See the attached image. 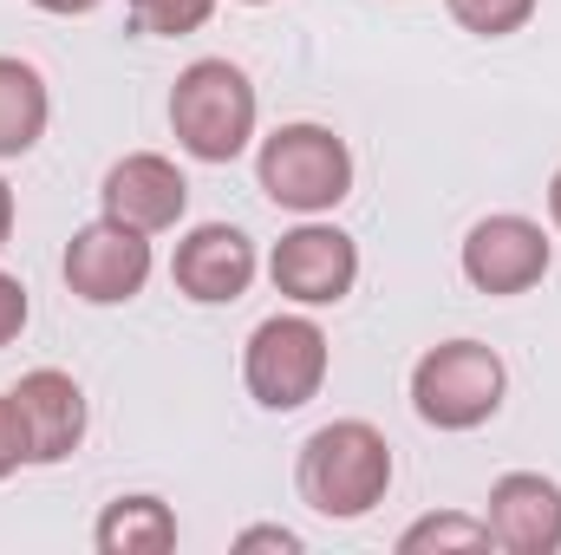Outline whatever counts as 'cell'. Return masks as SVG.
<instances>
[{"instance_id":"6da1fadb","label":"cell","mask_w":561,"mask_h":555,"mask_svg":"<svg viewBox=\"0 0 561 555\" xmlns=\"http://www.w3.org/2000/svg\"><path fill=\"white\" fill-rule=\"evenodd\" d=\"M294 484H300L307 510H320L327 523H359L392 490V444L366 418H333L300 444Z\"/></svg>"},{"instance_id":"7a4b0ae2","label":"cell","mask_w":561,"mask_h":555,"mask_svg":"<svg viewBox=\"0 0 561 555\" xmlns=\"http://www.w3.org/2000/svg\"><path fill=\"white\" fill-rule=\"evenodd\" d=\"M255 86L236 59H196L170 86V132L196 163H236L255 138Z\"/></svg>"},{"instance_id":"3957f363","label":"cell","mask_w":561,"mask_h":555,"mask_svg":"<svg viewBox=\"0 0 561 555\" xmlns=\"http://www.w3.org/2000/svg\"><path fill=\"white\" fill-rule=\"evenodd\" d=\"M503 393H510V373H503L496 347H483V340H444L412 366V406L437 431L490 424L503 412Z\"/></svg>"},{"instance_id":"277c9868","label":"cell","mask_w":561,"mask_h":555,"mask_svg":"<svg viewBox=\"0 0 561 555\" xmlns=\"http://www.w3.org/2000/svg\"><path fill=\"white\" fill-rule=\"evenodd\" d=\"M255 177H262L268 203L294 209V216H320L353 190V150L327 125H280L262 138Z\"/></svg>"},{"instance_id":"5b68a950","label":"cell","mask_w":561,"mask_h":555,"mask_svg":"<svg viewBox=\"0 0 561 555\" xmlns=\"http://www.w3.org/2000/svg\"><path fill=\"white\" fill-rule=\"evenodd\" d=\"M327 360H333V347H327L320 320H307V314H275V320H262V327L249 333L242 380H249L255 406H268V412H300L307 399H320Z\"/></svg>"},{"instance_id":"8992f818","label":"cell","mask_w":561,"mask_h":555,"mask_svg":"<svg viewBox=\"0 0 561 555\" xmlns=\"http://www.w3.org/2000/svg\"><path fill=\"white\" fill-rule=\"evenodd\" d=\"M268 275H275V294L300 301V307H333L359 281V242L333 223H300L275 242Z\"/></svg>"},{"instance_id":"52a82bcc","label":"cell","mask_w":561,"mask_h":555,"mask_svg":"<svg viewBox=\"0 0 561 555\" xmlns=\"http://www.w3.org/2000/svg\"><path fill=\"white\" fill-rule=\"evenodd\" d=\"M144 281H150V236L131 223L99 216L66 242V287L92 307L131 301V294H144Z\"/></svg>"},{"instance_id":"ba28073f","label":"cell","mask_w":561,"mask_h":555,"mask_svg":"<svg viewBox=\"0 0 561 555\" xmlns=\"http://www.w3.org/2000/svg\"><path fill=\"white\" fill-rule=\"evenodd\" d=\"M549 275V236L529 216H483L463 236V281L477 294H529Z\"/></svg>"},{"instance_id":"9c48e42d","label":"cell","mask_w":561,"mask_h":555,"mask_svg":"<svg viewBox=\"0 0 561 555\" xmlns=\"http://www.w3.org/2000/svg\"><path fill=\"white\" fill-rule=\"evenodd\" d=\"M255 242L236 229V223H203L176 242V262H170V281L176 294L203 301V307H222V301H242L249 281H255Z\"/></svg>"},{"instance_id":"30bf717a","label":"cell","mask_w":561,"mask_h":555,"mask_svg":"<svg viewBox=\"0 0 561 555\" xmlns=\"http://www.w3.org/2000/svg\"><path fill=\"white\" fill-rule=\"evenodd\" d=\"M13 406H20V424H26V457L33 464H66L85 444V393H79L72 373H59V366L20 373Z\"/></svg>"},{"instance_id":"8fae6325","label":"cell","mask_w":561,"mask_h":555,"mask_svg":"<svg viewBox=\"0 0 561 555\" xmlns=\"http://www.w3.org/2000/svg\"><path fill=\"white\" fill-rule=\"evenodd\" d=\"M105 216L112 223H131L144 236H157V229H176L183 223V203H190V183H183V170L170 163V157H157V150H131V157H118L112 170H105Z\"/></svg>"},{"instance_id":"7c38bea8","label":"cell","mask_w":561,"mask_h":555,"mask_svg":"<svg viewBox=\"0 0 561 555\" xmlns=\"http://www.w3.org/2000/svg\"><path fill=\"white\" fill-rule=\"evenodd\" d=\"M490 543L510 555H556L561 550V484L542 471H510L490 484Z\"/></svg>"},{"instance_id":"4fadbf2b","label":"cell","mask_w":561,"mask_h":555,"mask_svg":"<svg viewBox=\"0 0 561 555\" xmlns=\"http://www.w3.org/2000/svg\"><path fill=\"white\" fill-rule=\"evenodd\" d=\"M46 118H53V99H46V79L0 53V157H26L33 144L46 138Z\"/></svg>"},{"instance_id":"5bb4252c","label":"cell","mask_w":561,"mask_h":555,"mask_svg":"<svg viewBox=\"0 0 561 555\" xmlns=\"http://www.w3.org/2000/svg\"><path fill=\"white\" fill-rule=\"evenodd\" d=\"M92 543L105 555H163V550H176V517H170L163 497H118L99 517Z\"/></svg>"},{"instance_id":"9a60e30c","label":"cell","mask_w":561,"mask_h":555,"mask_svg":"<svg viewBox=\"0 0 561 555\" xmlns=\"http://www.w3.org/2000/svg\"><path fill=\"white\" fill-rule=\"evenodd\" d=\"M399 550L405 555H419V550H490V523H483V517H457V510L419 517V523L399 536Z\"/></svg>"},{"instance_id":"2e32d148","label":"cell","mask_w":561,"mask_h":555,"mask_svg":"<svg viewBox=\"0 0 561 555\" xmlns=\"http://www.w3.org/2000/svg\"><path fill=\"white\" fill-rule=\"evenodd\" d=\"M216 0H131V26L144 39H183L196 26H209Z\"/></svg>"},{"instance_id":"e0dca14e","label":"cell","mask_w":561,"mask_h":555,"mask_svg":"<svg viewBox=\"0 0 561 555\" xmlns=\"http://www.w3.org/2000/svg\"><path fill=\"white\" fill-rule=\"evenodd\" d=\"M444 7L477 39H503V33H523L536 20V0H444Z\"/></svg>"},{"instance_id":"ac0fdd59","label":"cell","mask_w":561,"mask_h":555,"mask_svg":"<svg viewBox=\"0 0 561 555\" xmlns=\"http://www.w3.org/2000/svg\"><path fill=\"white\" fill-rule=\"evenodd\" d=\"M20 464H33V457H26V424H20L13 393H0V477H13Z\"/></svg>"},{"instance_id":"d6986e66","label":"cell","mask_w":561,"mask_h":555,"mask_svg":"<svg viewBox=\"0 0 561 555\" xmlns=\"http://www.w3.org/2000/svg\"><path fill=\"white\" fill-rule=\"evenodd\" d=\"M20 327H26V287H20V275L0 269V347H13Z\"/></svg>"},{"instance_id":"ffe728a7","label":"cell","mask_w":561,"mask_h":555,"mask_svg":"<svg viewBox=\"0 0 561 555\" xmlns=\"http://www.w3.org/2000/svg\"><path fill=\"white\" fill-rule=\"evenodd\" d=\"M236 550H300V536H294V530H280V523H262V530H242V536H236Z\"/></svg>"},{"instance_id":"44dd1931","label":"cell","mask_w":561,"mask_h":555,"mask_svg":"<svg viewBox=\"0 0 561 555\" xmlns=\"http://www.w3.org/2000/svg\"><path fill=\"white\" fill-rule=\"evenodd\" d=\"M33 7H39V13H66V20H72V13H92L99 0H33Z\"/></svg>"},{"instance_id":"7402d4cb","label":"cell","mask_w":561,"mask_h":555,"mask_svg":"<svg viewBox=\"0 0 561 555\" xmlns=\"http://www.w3.org/2000/svg\"><path fill=\"white\" fill-rule=\"evenodd\" d=\"M7 236H13V190H7V177H0V249H7Z\"/></svg>"},{"instance_id":"603a6c76","label":"cell","mask_w":561,"mask_h":555,"mask_svg":"<svg viewBox=\"0 0 561 555\" xmlns=\"http://www.w3.org/2000/svg\"><path fill=\"white\" fill-rule=\"evenodd\" d=\"M549 216H556V229H561V170L549 177Z\"/></svg>"},{"instance_id":"cb8c5ba5","label":"cell","mask_w":561,"mask_h":555,"mask_svg":"<svg viewBox=\"0 0 561 555\" xmlns=\"http://www.w3.org/2000/svg\"><path fill=\"white\" fill-rule=\"evenodd\" d=\"M242 7H268V0H242Z\"/></svg>"}]
</instances>
